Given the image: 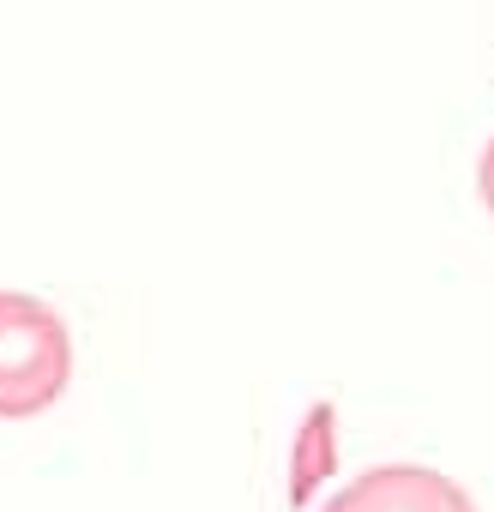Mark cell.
Here are the masks:
<instances>
[{"label":"cell","instance_id":"6da1fadb","mask_svg":"<svg viewBox=\"0 0 494 512\" xmlns=\"http://www.w3.org/2000/svg\"><path fill=\"white\" fill-rule=\"evenodd\" d=\"M73 380V338L61 314L25 290H0V422L43 416Z\"/></svg>","mask_w":494,"mask_h":512},{"label":"cell","instance_id":"7a4b0ae2","mask_svg":"<svg viewBox=\"0 0 494 512\" xmlns=\"http://www.w3.org/2000/svg\"><path fill=\"white\" fill-rule=\"evenodd\" d=\"M326 512H476L470 494L428 464H380L356 476Z\"/></svg>","mask_w":494,"mask_h":512},{"label":"cell","instance_id":"3957f363","mask_svg":"<svg viewBox=\"0 0 494 512\" xmlns=\"http://www.w3.org/2000/svg\"><path fill=\"white\" fill-rule=\"evenodd\" d=\"M476 187H482V205L494 211V139L482 145V163H476Z\"/></svg>","mask_w":494,"mask_h":512}]
</instances>
